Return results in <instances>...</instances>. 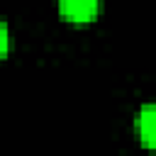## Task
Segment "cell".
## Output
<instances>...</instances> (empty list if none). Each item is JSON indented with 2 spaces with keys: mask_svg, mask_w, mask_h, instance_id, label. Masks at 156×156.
Listing matches in <instances>:
<instances>
[{
  "mask_svg": "<svg viewBox=\"0 0 156 156\" xmlns=\"http://www.w3.org/2000/svg\"><path fill=\"white\" fill-rule=\"evenodd\" d=\"M58 10L73 22H88L98 15L100 0H58Z\"/></svg>",
  "mask_w": 156,
  "mask_h": 156,
  "instance_id": "obj_1",
  "label": "cell"
},
{
  "mask_svg": "<svg viewBox=\"0 0 156 156\" xmlns=\"http://www.w3.org/2000/svg\"><path fill=\"white\" fill-rule=\"evenodd\" d=\"M136 127H139V136L146 146H154V134H156V112L151 105H144L139 117H136Z\"/></svg>",
  "mask_w": 156,
  "mask_h": 156,
  "instance_id": "obj_2",
  "label": "cell"
},
{
  "mask_svg": "<svg viewBox=\"0 0 156 156\" xmlns=\"http://www.w3.org/2000/svg\"><path fill=\"white\" fill-rule=\"evenodd\" d=\"M7 49H10V29H7V24L0 20V58L7 54Z\"/></svg>",
  "mask_w": 156,
  "mask_h": 156,
  "instance_id": "obj_3",
  "label": "cell"
}]
</instances>
